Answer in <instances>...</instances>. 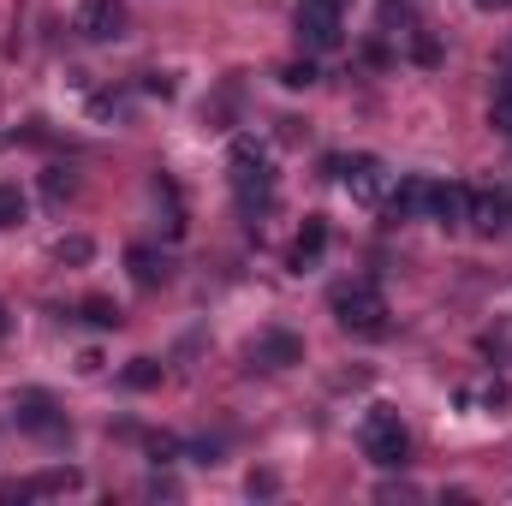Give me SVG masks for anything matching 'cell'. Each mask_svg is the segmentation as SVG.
I'll use <instances>...</instances> for the list:
<instances>
[{"label": "cell", "mask_w": 512, "mask_h": 506, "mask_svg": "<svg viewBox=\"0 0 512 506\" xmlns=\"http://www.w3.org/2000/svg\"><path fill=\"white\" fill-rule=\"evenodd\" d=\"M429 209V179H399V191L387 197V221H417Z\"/></svg>", "instance_id": "cell-12"}, {"label": "cell", "mask_w": 512, "mask_h": 506, "mask_svg": "<svg viewBox=\"0 0 512 506\" xmlns=\"http://www.w3.org/2000/svg\"><path fill=\"white\" fill-rule=\"evenodd\" d=\"M143 90H149V96H161V102H167V96H173V72H149V78H143Z\"/></svg>", "instance_id": "cell-23"}, {"label": "cell", "mask_w": 512, "mask_h": 506, "mask_svg": "<svg viewBox=\"0 0 512 506\" xmlns=\"http://www.w3.org/2000/svg\"><path fill=\"white\" fill-rule=\"evenodd\" d=\"M126 268H131V280H137L143 292L167 286V256H155L149 245H131V251H126Z\"/></svg>", "instance_id": "cell-14"}, {"label": "cell", "mask_w": 512, "mask_h": 506, "mask_svg": "<svg viewBox=\"0 0 512 506\" xmlns=\"http://www.w3.org/2000/svg\"><path fill=\"white\" fill-rule=\"evenodd\" d=\"M54 256H60V262H72V268H84V262L96 256V245H90L84 233H72V239H60V245H54Z\"/></svg>", "instance_id": "cell-20"}, {"label": "cell", "mask_w": 512, "mask_h": 506, "mask_svg": "<svg viewBox=\"0 0 512 506\" xmlns=\"http://www.w3.org/2000/svg\"><path fill=\"white\" fill-rule=\"evenodd\" d=\"M292 30H298V42H304L310 54L340 48V36H346V0H298Z\"/></svg>", "instance_id": "cell-4"}, {"label": "cell", "mask_w": 512, "mask_h": 506, "mask_svg": "<svg viewBox=\"0 0 512 506\" xmlns=\"http://www.w3.org/2000/svg\"><path fill=\"white\" fill-rule=\"evenodd\" d=\"M334 316H340V328L346 334H358V340H376L387 334V298L376 280H352V286H334Z\"/></svg>", "instance_id": "cell-1"}, {"label": "cell", "mask_w": 512, "mask_h": 506, "mask_svg": "<svg viewBox=\"0 0 512 506\" xmlns=\"http://www.w3.org/2000/svg\"><path fill=\"white\" fill-rule=\"evenodd\" d=\"M465 227H477V233H507L512 227V191H483V197H471V221Z\"/></svg>", "instance_id": "cell-11"}, {"label": "cell", "mask_w": 512, "mask_h": 506, "mask_svg": "<svg viewBox=\"0 0 512 506\" xmlns=\"http://www.w3.org/2000/svg\"><path fill=\"white\" fill-rule=\"evenodd\" d=\"M42 197H48L54 209L72 203V197H78V173H72V167H48V173H42Z\"/></svg>", "instance_id": "cell-15"}, {"label": "cell", "mask_w": 512, "mask_h": 506, "mask_svg": "<svg viewBox=\"0 0 512 506\" xmlns=\"http://www.w3.org/2000/svg\"><path fill=\"white\" fill-rule=\"evenodd\" d=\"M78 36L84 42H120L126 36V6L120 0H84L78 6Z\"/></svg>", "instance_id": "cell-7"}, {"label": "cell", "mask_w": 512, "mask_h": 506, "mask_svg": "<svg viewBox=\"0 0 512 506\" xmlns=\"http://www.w3.org/2000/svg\"><path fill=\"white\" fill-rule=\"evenodd\" d=\"M233 191H239L245 209H268V203H274V167H268V149L251 143V137L233 143Z\"/></svg>", "instance_id": "cell-3"}, {"label": "cell", "mask_w": 512, "mask_h": 506, "mask_svg": "<svg viewBox=\"0 0 512 506\" xmlns=\"http://www.w3.org/2000/svg\"><path fill=\"white\" fill-rule=\"evenodd\" d=\"M72 489H84V471H78V465H48V471H36V477H24V483H0V501H6V506H24V501H54V495H72Z\"/></svg>", "instance_id": "cell-6"}, {"label": "cell", "mask_w": 512, "mask_h": 506, "mask_svg": "<svg viewBox=\"0 0 512 506\" xmlns=\"http://www.w3.org/2000/svg\"><path fill=\"white\" fill-rule=\"evenodd\" d=\"M423 215H429L435 227H447V233H453V227H465V221H471V191H465V185H453V179H447V185H429V209H423Z\"/></svg>", "instance_id": "cell-9"}, {"label": "cell", "mask_w": 512, "mask_h": 506, "mask_svg": "<svg viewBox=\"0 0 512 506\" xmlns=\"http://www.w3.org/2000/svg\"><path fill=\"white\" fill-rule=\"evenodd\" d=\"M12 429H24V435H36V441H66V435H72L66 411H60L54 393H42V387H24V393L12 399Z\"/></svg>", "instance_id": "cell-5"}, {"label": "cell", "mask_w": 512, "mask_h": 506, "mask_svg": "<svg viewBox=\"0 0 512 506\" xmlns=\"http://www.w3.org/2000/svg\"><path fill=\"white\" fill-rule=\"evenodd\" d=\"M126 387H137V393L161 387V364H155V358H131L126 364Z\"/></svg>", "instance_id": "cell-19"}, {"label": "cell", "mask_w": 512, "mask_h": 506, "mask_svg": "<svg viewBox=\"0 0 512 506\" xmlns=\"http://www.w3.org/2000/svg\"><path fill=\"white\" fill-rule=\"evenodd\" d=\"M358 441H364V459H370V465H382V471H399V465H405V453H411V435H405V423H399V411H393V405H376V411L364 417Z\"/></svg>", "instance_id": "cell-2"}, {"label": "cell", "mask_w": 512, "mask_h": 506, "mask_svg": "<svg viewBox=\"0 0 512 506\" xmlns=\"http://www.w3.org/2000/svg\"><path fill=\"white\" fill-rule=\"evenodd\" d=\"M340 179H346L352 203H382V191H387V167L376 161V155H352V161H340Z\"/></svg>", "instance_id": "cell-8"}, {"label": "cell", "mask_w": 512, "mask_h": 506, "mask_svg": "<svg viewBox=\"0 0 512 506\" xmlns=\"http://www.w3.org/2000/svg\"><path fill=\"white\" fill-rule=\"evenodd\" d=\"M280 84H286V90H310V84H316V66H310V60H292V66H280Z\"/></svg>", "instance_id": "cell-21"}, {"label": "cell", "mask_w": 512, "mask_h": 506, "mask_svg": "<svg viewBox=\"0 0 512 506\" xmlns=\"http://www.w3.org/2000/svg\"><path fill=\"white\" fill-rule=\"evenodd\" d=\"M84 322H90V328H120L126 316H120L114 298H84Z\"/></svg>", "instance_id": "cell-17"}, {"label": "cell", "mask_w": 512, "mask_h": 506, "mask_svg": "<svg viewBox=\"0 0 512 506\" xmlns=\"http://www.w3.org/2000/svg\"><path fill=\"white\" fill-rule=\"evenodd\" d=\"M489 126L512 137V90H501V96H495V108H489Z\"/></svg>", "instance_id": "cell-22"}, {"label": "cell", "mask_w": 512, "mask_h": 506, "mask_svg": "<svg viewBox=\"0 0 512 506\" xmlns=\"http://www.w3.org/2000/svg\"><path fill=\"white\" fill-rule=\"evenodd\" d=\"M251 358L262 364V370H292V364H304V340H298L292 328H268V334L251 346Z\"/></svg>", "instance_id": "cell-10"}, {"label": "cell", "mask_w": 512, "mask_h": 506, "mask_svg": "<svg viewBox=\"0 0 512 506\" xmlns=\"http://www.w3.org/2000/svg\"><path fill=\"white\" fill-rule=\"evenodd\" d=\"M24 209H30V203H24V191H18L12 179H0V227H18V221H24Z\"/></svg>", "instance_id": "cell-18"}, {"label": "cell", "mask_w": 512, "mask_h": 506, "mask_svg": "<svg viewBox=\"0 0 512 506\" xmlns=\"http://www.w3.org/2000/svg\"><path fill=\"white\" fill-rule=\"evenodd\" d=\"M477 6H507V0H477Z\"/></svg>", "instance_id": "cell-27"}, {"label": "cell", "mask_w": 512, "mask_h": 506, "mask_svg": "<svg viewBox=\"0 0 512 506\" xmlns=\"http://www.w3.org/2000/svg\"><path fill=\"white\" fill-rule=\"evenodd\" d=\"M155 203H167V239L185 233V209H179V185L173 179H155Z\"/></svg>", "instance_id": "cell-16"}, {"label": "cell", "mask_w": 512, "mask_h": 506, "mask_svg": "<svg viewBox=\"0 0 512 506\" xmlns=\"http://www.w3.org/2000/svg\"><path fill=\"white\" fill-rule=\"evenodd\" d=\"M322 251H328V221L310 215V221L298 227V239H292V268H316V256Z\"/></svg>", "instance_id": "cell-13"}, {"label": "cell", "mask_w": 512, "mask_h": 506, "mask_svg": "<svg viewBox=\"0 0 512 506\" xmlns=\"http://www.w3.org/2000/svg\"><path fill=\"white\" fill-rule=\"evenodd\" d=\"M382 501H417V489L411 483H382Z\"/></svg>", "instance_id": "cell-25"}, {"label": "cell", "mask_w": 512, "mask_h": 506, "mask_svg": "<svg viewBox=\"0 0 512 506\" xmlns=\"http://www.w3.org/2000/svg\"><path fill=\"white\" fill-rule=\"evenodd\" d=\"M6 328H12V316H6V304H0V334H6Z\"/></svg>", "instance_id": "cell-26"}, {"label": "cell", "mask_w": 512, "mask_h": 506, "mask_svg": "<svg viewBox=\"0 0 512 506\" xmlns=\"http://www.w3.org/2000/svg\"><path fill=\"white\" fill-rule=\"evenodd\" d=\"M245 489H251V495H274V489H280V477H274V471H251V483H245Z\"/></svg>", "instance_id": "cell-24"}]
</instances>
